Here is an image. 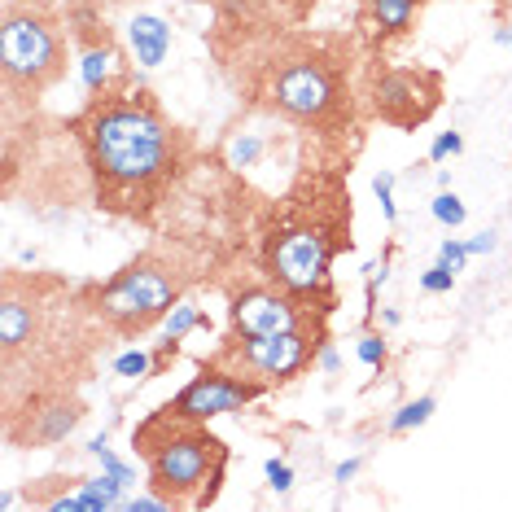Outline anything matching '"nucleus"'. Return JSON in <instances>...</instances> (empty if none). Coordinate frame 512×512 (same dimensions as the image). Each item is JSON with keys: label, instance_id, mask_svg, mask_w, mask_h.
Returning <instances> with one entry per match:
<instances>
[{"label": "nucleus", "instance_id": "1", "mask_svg": "<svg viewBox=\"0 0 512 512\" xmlns=\"http://www.w3.org/2000/svg\"><path fill=\"white\" fill-rule=\"evenodd\" d=\"M62 132L84 158L92 202L141 228L158 224L171 193L197 167L193 132L162 110L154 88L136 79L88 97L84 110L62 119Z\"/></svg>", "mask_w": 512, "mask_h": 512}, {"label": "nucleus", "instance_id": "2", "mask_svg": "<svg viewBox=\"0 0 512 512\" xmlns=\"http://www.w3.org/2000/svg\"><path fill=\"white\" fill-rule=\"evenodd\" d=\"M241 106L272 114L324 149H342L359 132V49L342 31H311L285 22L259 44L219 66Z\"/></svg>", "mask_w": 512, "mask_h": 512}, {"label": "nucleus", "instance_id": "3", "mask_svg": "<svg viewBox=\"0 0 512 512\" xmlns=\"http://www.w3.org/2000/svg\"><path fill=\"white\" fill-rule=\"evenodd\" d=\"M114 337L92 316L84 285L53 272L0 276V403L31 390L84 386Z\"/></svg>", "mask_w": 512, "mask_h": 512}, {"label": "nucleus", "instance_id": "4", "mask_svg": "<svg viewBox=\"0 0 512 512\" xmlns=\"http://www.w3.org/2000/svg\"><path fill=\"white\" fill-rule=\"evenodd\" d=\"M351 184L337 162L302 167L294 184L259 219V267L267 281L294 294L337 298L333 263L355 246L351 237Z\"/></svg>", "mask_w": 512, "mask_h": 512}, {"label": "nucleus", "instance_id": "5", "mask_svg": "<svg viewBox=\"0 0 512 512\" xmlns=\"http://www.w3.org/2000/svg\"><path fill=\"white\" fill-rule=\"evenodd\" d=\"M136 456L145 460V486L167 499V508H211L228 477V442L211 434L206 421H184V416L154 407L132 434Z\"/></svg>", "mask_w": 512, "mask_h": 512}, {"label": "nucleus", "instance_id": "6", "mask_svg": "<svg viewBox=\"0 0 512 512\" xmlns=\"http://www.w3.org/2000/svg\"><path fill=\"white\" fill-rule=\"evenodd\" d=\"M71 31L62 0H0V88L5 119L36 114L44 92L57 88L71 66Z\"/></svg>", "mask_w": 512, "mask_h": 512}, {"label": "nucleus", "instance_id": "7", "mask_svg": "<svg viewBox=\"0 0 512 512\" xmlns=\"http://www.w3.org/2000/svg\"><path fill=\"white\" fill-rule=\"evenodd\" d=\"M189 281L193 272L171 259L167 250H141L110 281L84 285V298L114 342H136L180 307Z\"/></svg>", "mask_w": 512, "mask_h": 512}, {"label": "nucleus", "instance_id": "8", "mask_svg": "<svg viewBox=\"0 0 512 512\" xmlns=\"http://www.w3.org/2000/svg\"><path fill=\"white\" fill-rule=\"evenodd\" d=\"M372 119H381L394 132H416L442 110L447 79L438 66H377L364 84Z\"/></svg>", "mask_w": 512, "mask_h": 512}, {"label": "nucleus", "instance_id": "9", "mask_svg": "<svg viewBox=\"0 0 512 512\" xmlns=\"http://www.w3.org/2000/svg\"><path fill=\"white\" fill-rule=\"evenodd\" d=\"M88 403L79 386H53V390H31L14 403H0V429L5 442L18 451H49L66 442L84 425Z\"/></svg>", "mask_w": 512, "mask_h": 512}, {"label": "nucleus", "instance_id": "10", "mask_svg": "<svg viewBox=\"0 0 512 512\" xmlns=\"http://www.w3.org/2000/svg\"><path fill=\"white\" fill-rule=\"evenodd\" d=\"M62 18L71 31V44L79 53V75H84L88 97L110 92L119 84H132V66L123 62L119 40H114L106 14H101V0H62Z\"/></svg>", "mask_w": 512, "mask_h": 512}, {"label": "nucleus", "instance_id": "11", "mask_svg": "<svg viewBox=\"0 0 512 512\" xmlns=\"http://www.w3.org/2000/svg\"><path fill=\"white\" fill-rule=\"evenodd\" d=\"M263 394H267V386L237 377V372H228L224 364H215V359L206 355L202 364H197V377L176 394V399H167L162 407H167V412H176V416H184V421H206V425H211L215 416H228V412H241V407L259 403Z\"/></svg>", "mask_w": 512, "mask_h": 512}, {"label": "nucleus", "instance_id": "12", "mask_svg": "<svg viewBox=\"0 0 512 512\" xmlns=\"http://www.w3.org/2000/svg\"><path fill=\"white\" fill-rule=\"evenodd\" d=\"M416 9H421V0H368V27L377 49H386V44L403 40L412 31Z\"/></svg>", "mask_w": 512, "mask_h": 512}, {"label": "nucleus", "instance_id": "13", "mask_svg": "<svg viewBox=\"0 0 512 512\" xmlns=\"http://www.w3.org/2000/svg\"><path fill=\"white\" fill-rule=\"evenodd\" d=\"M127 40H132V53L136 62L145 66V71H154V66L167 62L171 53V27L154 14H136L132 22H127Z\"/></svg>", "mask_w": 512, "mask_h": 512}, {"label": "nucleus", "instance_id": "14", "mask_svg": "<svg viewBox=\"0 0 512 512\" xmlns=\"http://www.w3.org/2000/svg\"><path fill=\"white\" fill-rule=\"evenodd\" d=\"M434 407H438L434 394H421V399L403 403L399 412L390 416V434H412V429H421V425L429 421V416H434Z\"/></svg>", "mask_w": 512, "mask_h": 512}, {"label": "nucleus", "instance_id": "15", "mask_svg": "<svg viewBox=\"0 0 512 512\" xmlns=\"http://www.w3.org/2000/svg\"><path fill=\"white\" fill-rule=\"evenodd\" d=\"M114 372L127 381H145V377H154V355L149 351H123L119 359H114Z\"/></svg>", "mask_w": 512, "mask_h": 512}, {"label": "nucleus", "instance_id": "16", "mask_svg": "<svg viewBox=\"0 0 512 512\" xmlns=\"http://www.w3.org/2000/svg\"><path fill=\"white\" fill-rule=\"evenodd\" d=\"M197 324H202V316H197V307H184V302H180V307L171 311L167 320H162V337H176V342H184V337H189V333L197 329Z\"/></svg>", "mask_w": 512, "mask_h": 512}, {"label": "nucleus", "instance_id": "17", "mask_svg": "<svg viewBox=\"0 0 512 512\" xmlns=\"http://www.w3.org/2000/svg\"><path fill=\"white\" fill-rule=\"evenodd\" d=\"M434 219H438V224H447V228H460L464 224V202L451 189H442L434 197Z\"/></svg>", "mask_w": 512, "mask_h": 512}, {"label": "nucleus", "instance_id": "18", "mask_svg": "<svg viewBox=\"0 0 512 512\" xmlns=\"http://www.w3.org/2000/svg\"><path fill=\"white\" fill-rule=\"evenodd\" d=\"M451 285H456V272L451 267H442V263H434L429 272L421 276V289L425 294H451Z\"/></svg>", "mask_w": 512, "mask_h": 512}, {"label": "nucleus", "instance_id": "19", "mask_svg": "<svg viewBox=\"0 0 512 512\" xmlns=\"http://www.w3.org/2000/svg\"><path fill=\"white\" fill-rule=\"evenodd\" d=\"M359 359H364L368 368L386 364V337H381V333H364V337H359Z\"/></svg>", "mask_w": 512, "mask_h": 512}, {"label": "nucleus", "instance_id": "20", "mask_svg": "<svg viewBox=\"0 0 512 512\" xmlns=\"http://www.w3.org/2000/svg\"><path fill=\"white\" fill-rule=\"evenodd\" d=\"M263 154V145L254 141V136H241V141H232V149H228V162L232 167H254V158Z\"/></svg>", "mask_w": 512, "mask_h": 512}, {"label": "nucleus", "instance_id": "21", "mask_svg": "<svg viewBox=\"0 0 512 512\" xmlns=\"http://www.w3.org/2000/svg\"><path fill=\"white\" fill-rule=\"evenodd\" d=\"M438 263L442 267H451V272H464V263H469V246H460V241H442V250H438Z\"/></svg>", "mask_w": 512, "mask_h": 512}, {"label": "nucleus", "instance_id": "22", "mask_svg": "<svg viewBox=\"0 0 512 512\" xmlns=\"http://www.w3.org/2000/svg\"><path fill=\"white\" fill-rule=\"evenodd\" d=\"M267 486H272V491H289V486H294V469H289L285 460H267Z\"/></svg>", "mask_w": 512, "mask_h": 512}, {"label": "nucleus", "instance_id": "23", "mask_svg": "<svg viewBox=\"0 0 512 512\" xmlns=\"http://www.w3.org/2000/svg\"><path fill=\"white\" fill-rule=\"evenodd\" d=\"M372 189H377L381 211H386V219L394 224V219H399V211H394V176H377V180H372Z\"/></svg>", "mask_w": 512, "mask_h": 512}, {"label": "nucleus", "instance_id": "24", "mask_svg": "<svg viewBox=\"0 0 512 512\" xmlns=\"http://www.w3.org/2000/svg\"><path fill=\"white\" fill-rule=\"evenodd\" d=\"M276 5H281V14H285L289 22H298V27H302V22L311 18V9H316L320 0H276Z\"/></svg>", "mask_w": 512, "mask_h": 512}, {"label": "nucleus", "instance_id": "25", "mask_svg": "<svg viewBox=\"0 0 512 512\" xmlns=\"http://www.w3.org/2000/svg\"><path fill=\"white\" fill-rule=\"evenodd\" d=\"M460 149H464V136H460V132H442L438 141H434V149H429V158L442 162L447 154H460Z\"/></svg>", "mask_w": 512, "mask_h": 512}, {"label": "nucleus", "instance_id": "26", "mask_svg": "<svg viewBox=\"0 0 512 512\" xmlns=\"http://www.w3.org/2000/svg\"><path fill=\"white\" fill-rule=\"evenodd\" d=\"M495 250V232H477L469 241V254H491Z\"/></svg>", "mask_w": 512, "mask_h": 512}, {"label": "nucleus", "instance_id": "27", "mask_svg": "<svg viewBox=\"0 0 512 512\" xmlns=\"http://www.w3.org/2000/svg\"><path fill=\"white\" fill-rule=\"evenodd\" d=\"M355 473H359V460H346V464H337V473H333V477H337V482H351Z\"/></svg>", "mask_w": 512, "mask_h": 512}, {"label": "nucleus", "instance_id": "28", "mask_svg": "<svg viewBox=\"0 0 512 512\" xmlns=\"http://www.w3.org/2000/svg\"><path fill=\"white\" fill-rule=\"evenodd\" d=\"M499 40H504V44H508V49H512V31H499Z\"/></svg>", "mask_w": 512, "mask_h": 512}]
</instances>
